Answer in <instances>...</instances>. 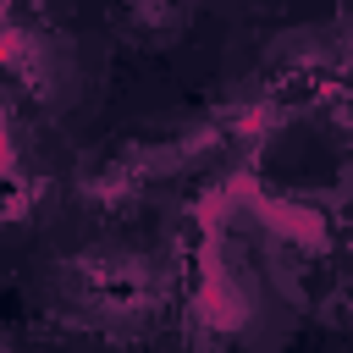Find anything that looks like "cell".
<instances>
[{
  "instance_id": "cell-1",
  "label": "cell",
  "mask_w": 353,
  "mask_h": 353,
  "mask_svg": "<svg viewBox=\"0 0 353 353\" xmlns=\"http://www.w3.org/2000/svg\"><path fill=\"white\" fill-rule=\"evenodd\" d=\"M182 270V248L149 226H77L33 254L28 303L72 336L132 347L176 320Z\"/></svg>"
},
{
  "instance_id": "cell-2",
  "label": "cell",
  "mask_w": 353,
  "mask_h": 353,
  "mask_svg": "<svg viewBox=\"0 0 353 353\" xmlns=\"http://www.w3.org/2000/svg\"><path fill=\"white\" fill-rule=\"evenodd\" d=\"M254 116L259 105L226 99L204 110L143 116L105 132L72 160V171H61L66 210L83 226H138L154 210H165L182 188L221 171L248 138Z\"/></svg>"
},
{
  "instance_id": "cell-3",
  "label": "cell",
  "mask_w": 353,
  "mask_h": 353,
  "mask_svg": "<svg viewBox=\"0 0 353 353\" xmlns=\"http://www.w3.org/2000/svg\"><path fill=\"white\" fill-rule=\"evenodd\" d=\"M0 77L44 121L72 116L83 105V94H88V61H83L77 39L50 28V22H11V28H0Z\"/></svg>"
},
{
  "instance_id": "cell-5",
  "label": "cell",
  "mask_w": 353,
  "mask_h": 353,
  "mask_svg": "<svg viewBox=\"0 0 353 353\" xmlns=\"http://www.w3.org/2000/svg\"><path fill=\"white\" fill-rule=\"evenodd\" d=\"M0 353H72V347H50V342H22V336H0Z\"/></svg>"
},
{
  "instance_id": "cell-4",
  "label": "cell",
  "mask_w": 353,
  "mask_h": 353,
  "mask_svg": "<svg viewBox=\"0 0 353 353\" xmlns=\"http://www.w3.org/2000/svg\"><path fill=\"white\" fill-rule=\"evenodd\" d=\"M210 0H116V28L138 50H171Z\"/></svg>"
}]
</instances>
